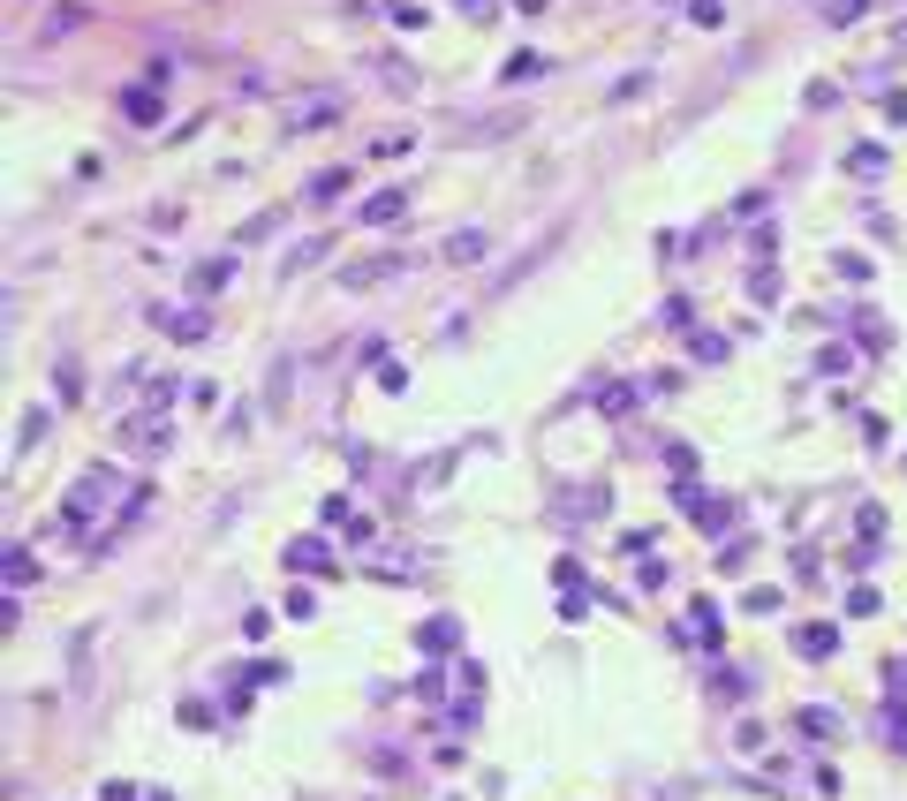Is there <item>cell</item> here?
<instances>
[{
	"label": "cell",
	"instance_id": "cell-1",
	"mask_svg": "<svg viewBox=\"0 0 907 801\" xmlns=\"http://www.w3.org/2000/svg\"><path fill=\"white\" fill-rule=\"evenodd\" d=\"M401 205H409V189H378L371 205H363V220H378V227H386V220H394Z\"/></svg>",
	"mask_w": 907,
	"mask_h": 801
},
{
	"label": "cell",
	"instance_id": "cell-3",
	"mask_svg": "<svg viewBox=\"0 0 907 801\" xmlns=\"http://www.w3.org/2000/svg\"><path fill=\"white\" fill-rule=\"evenodd\" d=\"M477 250H484V235H477V227H469V235H454V242H446V257H454V265H469V257H477Z\"/></svg>",
	"mask_w": 907,
	"mask_h": 801
},
{
	"label": "cell",
	"instance_id": "cell-2",
	"mask_svg": "<svg viewBox=\"0 0 907 801\" xmlns=\"http://www.w3.org/2000/svg\"><path fill=\"white\" fill-rule=\"evenodd\" d=\"M8 582H16V590H31V582H38V560H31V552H23V545L8 552Z\"/></svg>",
	"mask_w": 907,
	"mask_h": 801
}]
</instances>
